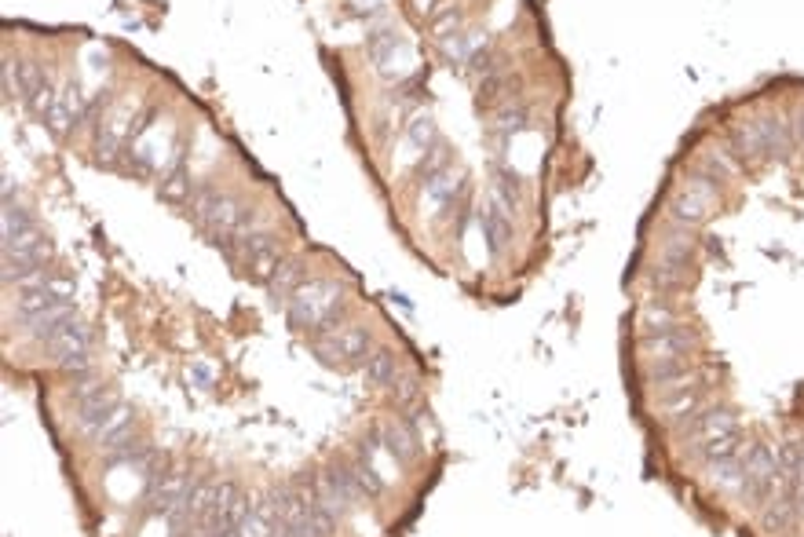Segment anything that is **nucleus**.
Here are the masks:
<instances>
[{"label":"nucleus","instance_id":"obj_35","mask_svg":"<svg viewBox=\"0 0 804 537\" xmlns=\"http://www.w3.org/2000/svg\"><path fill=\"white\" fill-rule=\"evenodd\" d=\"M0 81H4V99H19V85H15V59H4V70H0Z\"/></svg>","mask_w":804,"mask_h":537},{"label":"nucleus","instance_id":"obj_16","mask_svg":"<svg viewBox=\"0 0 804 537\" xmlns=\"http://www.w3.org/2000/svg\"><path fill=\"white\" fill-rule=\"evenodd\" d=\"M797 505H801V497L786 494V490H775V494L761 505L764 534H786V530L794 527V523H797Z\"/></svg>","mask_w":804,"mask_h":537},{"label":"nucleus","instance_id":"obj_25","mask_svg":"<svg viewBox=\"0 0 804 537\" xmlns=\"http://www.w3.org/2000/svg\"><path fill=\"white\" fill-rule=\"evenodd\" d=\"M77 318V311H74V304L70 307H59V311H48V315H41V318H33V322H26V333H30L37 344H48V340L59 333L63 326H70Z\"/></svg>","mask_w":804,"mask_h":537},{"label":"nucleus","instance_id":"obj_2","mask_svg":"<svg viewBox=\"0 0 804 537\" xmlns=\"http://www.w3.org/2000/svg\"><path fill=\"white\" fill-rule=\"evenodd\" d=\"M340 282L337 278H329V274H311L304 285H300L297 293L289 296L286 304V322L289 329H297V333H315L318 322H322V315H326L329 307H333V300H340Z\"/></svg>","mask_w":804,"mask_h":537},{"label":"nucleus","instance_id":"obj_1","mask_svg":"<svg viewBox=\"0 0 804 537\" xmlns=\"http://www.w3.org/2000/svg\"><path fill=\"white\" fill-rule=\"evenodd\" d=\"M70 399H74V424L77 432L88 435V439H99L103 432H110L121 417L132 413V406L125 402V395L110 384H103L99 377H88V380H77L74 391H70Z\"/></svg>","mask_w":804,"mask_h":537},{"label":"nucleus","instance_id":"obj_8","mask_svg":"<svg viewBox=\"0 0 804 537\" xmlns=\"http://www.w3.org/2000/svg\"><path fill=\"white\" fill-rule=\"evenodd\" d=\"M706 395H709V380L691 377L688 384H677V388L662 391L655 402V413L669 424V428H680L688 417H695V413L706 406Z\"/></svg>","mask_w":804,"mask_h":537},{"label":"nucleus","instance_id":"obj_18","mask_svg":"<svg viewBox=\"0 0 804 537\" xmlns=\"http://www.w3.org/2000/svg\"><path fill=\"white\" fill-rule=\"evenodd\" d=\"M307 278H311V274H307L304 260H300V256H286V260H282V267L275 271V278L267 282V296H271L275 304H286L289 296L297 293Z\"/></svg>","mask_w":804,"mask_h":537},{"label":"nucleus","instance_id":"obj_9","mask_svg":"<svg viewBox=\"0 0 804 537\" xmlns=\"http://www.w3.org/2000/svg\"><path fill=\"white\" fill-rule=\"evenodd\" d=\"M370 435L395 464H402V468H410V464L421 461V439H417V432H413V424L406 421V417H384V421L373 424Z\"/></svg>","mask_w":804,"mask_h":537},{"label":"nucleus","instance_id":"obj_24","mask_svg":"<svg viewBox=\"0 0 804 537\" xmlns=\"http://www.w3.org/2000/svg\"><path fill=\"white\" fill-rule=\"evenodd\" d=\"M673 326H680V315L666 300H644V307H640V337L644 333H662V329Z\"/></svg>","mask_w":804,"mask_h":537},{"label":"nucleus","instance_id":"obj_11","mask_svg":"<svg viewBox=\"0 0 804 537\" xmlns=\"http://www.w3.org/2000/svg\"><path fill=\"white\" fill-rule=\"evenodd\" d=\"M691 351H695V333L684 322L673 329H662V333H644L640 337L644 362H651V358H688Z\"/></svg>","mask_w":804,"mask_h":537},{"label":"nucleus","instance_id":"obj_6","mask_svg":"<svg viewBox=\"0 0 804 537\" xmlns=\"http://www.w3.org/2000/svg\"><path fill=\"white\" fill-rule=\"evenodd\" d=\"M728 435H739V417L728 406H702L695 417L680 424V446H688V450H699V446L728 439Z\"/></svg>","mask_w":804,"mask_h":537},{"label":"nucleus","instance_id":"obj_3","mask_svg":"<svg viewBox=\"0 0 804 537\" xmlns=\"http://www.w3.org/2000/svg\"><path fill=\"white\" fill-rule=\"evenodd\" d=\"M717 187H720L717 179L706 176L702 169L688 172V179H684V183L673 190V198H669L666 220L699 231L702 223L717 212Z\"/></svg>","mask_w":804,"mask_h":537},{"label":"nucleus","instance_id":"obj_36","mask_svg":"<svg viewBox=\"0 0 804 537\" xmlns=\"http://www.w3.org/2000/svg\"><path fill=\"white\" fill-rule=\"evenodd\" d=\"M790 125H794V143H797V150H804V106L794 114V121H790Z\"/></svg>","mask_w":804,"mask_h":537},{"label":"nucleus","instance_id":"obj_29","mask_svg":"<svg viewBox=\"0 0 804 537\" xmlns=\"http://www.w3.org/2000/svg\"><path fill=\"white\" fill-rule=\"evenodd\" d=\"M344 15L373 26V22L388 19V0H344Z\"/></svg>","mask_w":804,"mask_h":537},{"label":"nucleus","instance_id":"obj_32","mask_svg":"<svg viewBox=\"0 0 804 537\" xmlns=\"http://www.w3.org/2000/svg\"><path fill=\"white\" fill-rule=\"evenodd\" d=\"M392 402L395 406H399V410H413V406H417V402H421V380L413 377V373H399V380H395L392 388Z\"/></svg>","mask_w":804,"mask_h":537},{"label":"nucleus","instance_id":"obj_21","mask_svg":"<svg viewBox=\"0 0 804 537\" xmlns=\"http://www.w3.org/2000/svg\"><path fill=\"white\" fill-rule=\"evenodd\" d=\"M706 475H709V483L717 486V490H724V494H735V497H739V490H742V475H746V450L735 453V457H724V461L706 464Z\"/></svg>","mask_w":804,"mask_h":537},{"label":"nucleus","instance_id":"obj_7","mask_svg":"<svg viewBox=\"0 0 804 537\" xmlns=\"http://www.w3.org/2000/svg\"><path fill=\"white\" fill-rule=\"evenodd\" d=\"M48 260H52V242L44 234H33L26 242L4 249V274L0 278H4V285H22L26 278L41 274Z\"/></svg>","mask_w":804,"mask_h":537},{"label":"nucleus","instance_id":"obj_17","mask_svg":"<svg viewBox=\"0 0 804 537\" xmlns=\"http://www.w3.org/2000/svg\"><path fill=\"white\" fill-rule=\"evenodd\" d=\"M33 234L41 231H37V220H33L30 212L22 209V205L4 201V212H0V249H11V245L26 242Z\"/></svg>","mask_w":804,"mask_h":537},{"label":"nucleus","instance_id":"obj_22","mask_svg":"<svg viewBox=\"0 0 804 537\" xmlns=\"http://www.w3.org/2000/svg\"><path fill=\"white\" fill-rule=\"evenodd\" d=\"M348 472L355 475V483H359V490H362V497H366V501H377V497L388 494V479L377 472L373 457H366V453H359L355 461H348Z\"/></svg>","mask_w":804,"mask_h":537},{"label":"nucleus","instance_id":"obj_30","mask_svg":"<svg viewBox=\"0 0 804 537\" xmlns=\"http://www.w3.org/2000/svg\"><path fill=\"white\" fill-rule=\"evenodd\" d=\"M527 125H530V114H527V106H523V103H505L498 114H494V128H498L501 136L523 132Z\"/></svg>","mask_w":804,"mask_h":537},{"label":"nucleus","instance_id":"obj_5","mask_svg":"<svg viewBox=\"0 0 804 537\" xmlns=\"http://www.w3.org/2000/svg\"><path fill=\"white\" fill-rule=\"evenodd\" d=\"M775 486H779V457H775V450L764 443H750L746 446V475H742L739 497L746 505L761 508L775 494Z\"/></svg>","mask_w":804,"mask_h":537},{"label":"nucleus","instance_id":"obj_33","mask_svg":"<svg viewBox=\"0 0 804 537\" xmlns=\"http://www.w3.org/2000/svg\"><path fill=\"white\" fill-rule=\"evenodd\" d=\"M432 33L443 41V37H450V33H461V11L454 8H443L439 15L432 19Z\"/></svg>","mask_w":804,"mask_h":537},{"label":"nucleus","instance_id":"obj_14","mask_svg":"<svg viewBox=\"0 0 804 537\" xmlns=\"http://www.w3.org/2000/svg\"><path fill=\"white\" fill-rule=\"evenodd\" d=\"M194 179H191V169H187V161H183V150H176V158H172V165L165 172H161L158 179V194L161 201H169V205H191L194 198Z\"/></svg>","mask_w":804,"mask_h":537},{"label":"nucleus","instance_id":"obj_27","mask_svg":"<svg viewBox=\"0 0 804 537\" xmlns=\"http://www.w3.org/2000/svg\"><path fill=\"white\" fill-rule=\"evenodd\" d=\"M77 125H81V114H77L74 106L63 99V92H59V103L48 110V117H44V128L52 132V139H66Z\"/></svg>","mask_w":804,"mask_h":537},{"label":"nucleus","instance_id":"obj_15","mask_svg":"<svg viewBox=\"0 0 804 537\" xmlns=\"http://www.w3.org/2000/svg\"><path fill=\"white\" fill-rule=\"evenodd\" d=\"M691 377H695V362L691 358H651V362H644V380L658 391L688 384Z\"/></svg>","mask_w":804,"mask_h":537},{"label":"nucleus","instance_id":"obj_12","mask_svg":"<svg viewBox=\"0 0 804 537\" xmlns=\"http://www.w3.org/2000/svg\"><path fill=\"white\" fill-rule=\"evenodd\" d=\"M395 52H406V44H402L392 19H381V22H373V26H366V55H370V63L377 66L384 77L392 74Z\"/></svg>","mask_w":804,"mask_h":537},{"label":"nucleus","instance_id":"obj_28","mask_svg":"<svg viewBox=\"0 0 804 537\" xmlns=\"http://www.w3.org/2000/svg\"><path fill=\"white\" fill-rule=\"evenodd\" d=\"M439 172H450V147H446L443 139L435 143V147L424 150V158L417 161V176L428 183L432 176H439Z\"/></svg>","mask_w":804,"mask_h":537},{"label":"nucleus","instance_id":"obj_26","mask_svg":"<svg viewBox=\"0 0 804 537\" xmlns=\"http://www.w3.org/2000/svg\"><path fill=\"white\" fill-rule=\"evenodd\" d=\"M647 282L655 285L658 293H680V289H688L691 282V267H680V264H651L647 271Z\"/></svg>","mask_w":804,"mask_h":537},{"label":"nucleus","instance_id":"obj_4","mask_svg":"<svg viewBox=\"0 0 804 537\" xmlns=\"http://www.w3.org/2000/svg\"><path fill=\"white\" fill-rule=\"evenodd\" d=\"M373 348L377 340L370 326H344L329 337H311V355L322 366H355V362H366Z\"/></svg>","mask_w":804,"mask_h":537},{"label":"nucleus","instance_id":"obj_20","mask_svg":"<svg viewBox=\"0 0 804 537\" xmlns=\"http://www.w3.org/2000/svg\"><path fill=\"white\" fill-rule=\"evenodd\" d=\"M48 355L59 362V358H66V355H77V351H92V329L85 326V322H70V326H63L59 333H55L48 344H41Z\"/></svg>","mask_w":804,"mask_h":537},{"label":"nucleus","instance_id":"obj_31","mask_svg":"<svg viewBox=\"0 0 804 537\" xmlns=\"http://www.w3.org/2000/svg\"><path fill=\"white\" fill-rule=\"evenodd\" d=\"M406 143H410L417 154H424L428 147H435L439 143V136H435V121L428 114H417L413 117V125L406 128Z\"/></svg>","mask_w":804,"mask_h":537},{"label":"nucleus","instance_id":"obj_13","mask_svg":"<svg viewBox=\"0 0 804 537\" xmlns=\"http://www.w3.org/2000/svg\"><path fill=\"white\" fill-rule=\"evenodd\" d=\"M479 231H483V242H487L490 256L498 260L505 256V249L512 245V220H508V209L498 205V201L490 198L487 209L479 212Z\"/></svg>","mask_w":804,"mask_h":537},{"label":"nucleus","instance_id":"obj_19","mask_svg":"<svg viewBox=\"0 0 804 537\" xmlns=\"http://www.w3.org/2000/svg\"><path fill=\"white\" fill-rule=\"evenodd\" d=\"M362 377L370 388H392L399 380V355L392 348H373L362 362Z\"/></svg>","mask_w":804,"mask_h":537},{"label":"nucleus","instance_id":"obj_37","mask_svg":"<svg viewBox=\"0 0 804 537\" xmlns=\"http://www.w3.org/2000/svg\"><path fill=\"white\" fill-rule=\"evenodd\" d=\"M413 4H417V11H432L435 0H413Z\"/></svg>","mask_w":804,"mask_h":537},{"label":"nucleus","instance_id":"obj_34","mask_svg":"<svg viewBox=\"0 0 804 537\" xmlns=\"http://www.w3.org/2000/svg\"><path fill=\"white\" fill-rule=\"evenodd\" d=\"M154 121H158V106H147V110H143L139 117H132V125H128V143L136 147L139 139H143L150 128H154Z\"/></svg>","mask_w":804,"mask_h":537},{"label":"nucleus","instance_id":"obj_10","mask_svg":"<svg viewBox=\"0 0 804 537\" xmlns=\"http://www.w3.org/2000/svg\"><path fill=\"white\" fill-rule=\"evenodd\" d=\"M728 150L739 165H761L768 158V132H764L761 117H746L739 125H731L728 132Z\"/></svg>","mask_w":804,"mask_h":537},{"label":"nucleus","instance_id":"obj_23","mask_svg":"<svg viewBox=\"0 0 804 537\" xmlns=\"http://www.w3.org/2000/svg\"><path fill=\"white\" fill-rule=\"evenodd\" d=\"M275 527H278L275 505H271V497H260V501H253L249 516L242 519L238 537H271L275 534Z\"/></svg>","mask_w":804,"mask_h":537}]
</instances>
